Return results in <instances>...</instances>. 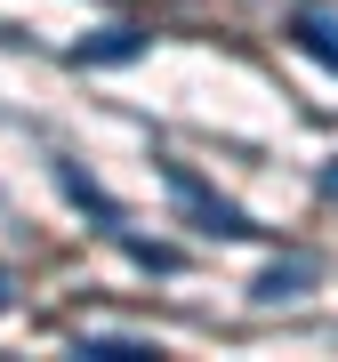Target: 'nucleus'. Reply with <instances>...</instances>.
I'll return each mask as SVG.
<instances>
[{"mask_svg": "<svg viewBox=\"0 0 338 362\" xmlns=\"http://www.w3.org/2000/svg\"><path fill=\"white\" fill-rule=\"evenodd\" d=\"M0 314H8V266H0Z\"/></svg>", "mask_w": 338, "mask_h": 362, "instance_id": "obj_9", "label": "nucleus"}, {"mask_svg": "<svg viewBox=\"0 0 338 362\" xmlns=\"http://www.w3.org/2000/svg\"><path fill=\"white\" fill-rule=\"evenodd\" d=\"M113 242H121V250H129V258H137L145 274H177V266H185V258H177V250H169V242H145V233H129V226H121V233H113Z\"/></svg>", "mask_w": 338, "mask_h": 362, "instance_id": "obj_7", "label": "nucleus"}, {"mask_svg": "<svg viewBox=\"0 0 338 362\" xmlns=\"http://www.w3.org/2000/svg\"><path fill=\"white\" fill-rule=\"evenodd\" d=\"M145 40H153V33H145V25H113V33H97V40H81V49H73V65H129V57H145Z\"/></svg>", "mask_w": 338, "mask_h": 362, "instance_id": "obj_4", "label": "nucleus"}, {"mask_svg": "<svg viewBox=\"0 0 338 362\" xmlns=\"http://www.w3.org/2000/svg\"><path fill=\"white\" fill-rule=\"evenodd\" d=\"M290 40H298L322 73H338V8H298L290 16Z\"/></svg>", "mask_w": 338, "mask_h": 362, "instance_id": "obj_3", "label": "nucleus"}, {"mask_svg": "<svg viewBox=\"0 0 338 362\" xmlns=\"http://www.w3.org/2000/svg\"><path fill=\"white\" fill-rule=\"evenodd\" d=\"M314 282V258H274L258 282H250V298H258V306H282V298H298Z\"/></svg>", "mask_w": 338, "mask_h": 362, "instance_id": "obj_6", "label": "nucleus"}, {"mask_svg": "<svg viewBox=\"0 0 338 362\" xmlns=\"http://www.w3.org/2000/svg\"><path fill=\"white\" fill-rule=\"evenodd\" d=\"M73 354L81 362H153L161 346H153V338H129V330H81Z\"/></svg>", "mask_w": 338, "mask_h": 362, "instance_id": "obj_5", "label": "nucleus"}, {"mask_svg": "<svg viewBox=\"0 0 338 362\" xmlns=\"http://www.w3.org/2000/svg\"><path fill=\"white\" fill-rule=\"evenodd\" d=\"M322 194H338V161H330V169H322Z\"/></svg>", "mask_w": 338, "mask_h": 362, "instance_id": "obj_8", "label": "nucleus"}, {"mask_svg": "<svg viewBox=\"0 0 338 362\" xmlns=\"http://www.w3.org/2000/svg\"><path fill=\"white\" fill-rule=\"evenodd\" d=\"M57 185H65V202H73V209H89L105 233H121V226H129V218H121V202L105 194V185H89V177H81V161H57Z\"/></svg>", "mask_w": 338, "mask_h": 362, "instance_id": "obj_2", "label": "nucleus"}, {"mask_svg": "<svg viewBox=\"0 0 338 362\" xmlns=\"http://www.w3.org/2000/svg\"><path fill=\"white\" fill-rule=\"evenodd\" d=\"M161 185H169V202H177V209H185V218H194L202 233H226V242L258 233V226H250V218H242L234 202H218V194H209V185H202V177H194L185 161H161Z\"/></svg>", "mask_w": 338, "mask_h": 362, "instance_id": "obj_1", "label": "nucleus"}]
</instances>
